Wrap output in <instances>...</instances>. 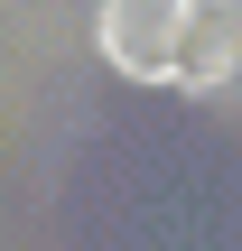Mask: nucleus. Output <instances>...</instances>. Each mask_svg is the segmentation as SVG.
Here are the masks:
<instances>
[{"mask_svg": "<svg viewBox=\"0 0 242 251\" xmlns=\"http://www.w3.org/2000/svg\"><path fill=\"white\" fill-rule=\"evenodd\" d=\"M93 37H103V56H112L121 75L168 84V56H177V0H103Z\"/></svg>", "mask_w": 242, "mask_h": 251, "instance_id": "f257e3e1", "label": "nucleus"}, {"mask_svg": "<svg viewBox=\"0 0 242 251\" xmlns=\"http://www.w3.org/2000/svg\"><path fill=\"white\" fill-rule=\"evenodd\" d=\"M242 56V0H177V56H168V84L205 93L224 84Z\"/></svg>", "mask_w": 242, "mask_h": 251, "instance_id": "f03ea898", "label": "nucleus"}]
</instances>
